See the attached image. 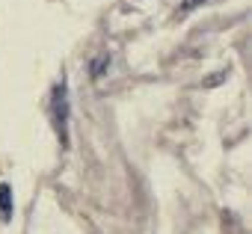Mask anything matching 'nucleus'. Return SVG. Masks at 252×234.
<instances>
[{
    "mask_svg": "<svg viewBox=\"0 0 252 234\" xmlns=\"http://www.w3.org/2000/svg\"><path fill=\"white\" fill-rule=\"evenodd\" d=\"M12 210H15L12 187H9V184H0V222H9V219H12Z\"/></svg>",
    "mask_w": 252,
    "mask_h": 234,
    "instance_id": "nucleus-2",
    "label": "nucleus"
},
{
    "mask_svg": "<svg viewBox=\"0 0 252 234\" xmlns=\"http://www.w3.org/2000/svg\"><path fill=\"white\" fill-rule=\"evenodd\" d=\"M51 116H54V128H57L60 146L68 148V116H71V101H68V80H65V77H60V83L54 86Z\"/></svg>",
    "mask_w": 252,
    "mask_h": 234,
    "instance_id": "nucleus-1",
    "label": "nucleus"
},
{
    "mask_svg": "<svg viewBox=\"0 0 252 234\" xmlns=\"http://www.w3.org/2000/svg\"><path fill=\"white\" fill-rule=\"evenodd\" d=\"M205 3H208V0H181V3H178V15H190L193 9H199Z\"/></svg>",
    "mask_w": 252,
    "mask_h": 234,
    "instance_id": "nucleus-4",
    "label": "nucleus"
},
{
    "mask_svg": "<svg viewBox=\"0 0 252 234\" xmlns=\"http://www.w3.org/2000/svg\"><path fill=\"white\" fill-rule=\"evenodd\" d=\"M107 68H110V54H98L89 59V77L92 80H101L107 74Z\"/></svg>",
    "mask_w": 252,
    "mask_h": 234,
    "instance_id": "nucleus-3",
    "label": "nucleus"
}]
</instances>
